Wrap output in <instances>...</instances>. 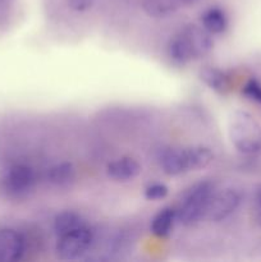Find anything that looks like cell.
Instances as JSON below:
<instances>
[{"label":"cell","mask_w":261,"mask_h":262,"mask_svg":"<svg viewBox=\"0 0 261 262\" xmlns=\"http://www.w3.org/2000/svg\"><path fill=\"white\" fill-rule=\"evenodd\" d=\"M107 176L117 182L132 181L141 173V165L132 158L123 156L107 165Z\"/></svg>","instance_id":"9c48e42d"},{"label":"cell","mask_w":261,"mask_h":262,"mask_svg":"<svg viewBox=\"0 0 261 262\" xmlns=\"http://www.w3.org/2000/svg\"><path fill=\"white\" fill-rule=\"evenodd\" d=\"M201 22L202 27L211 35L223 33L228 26L227 15H225L224 10H222L220 8H210V9H207L202 14Z\"/></svg>","instance_id":"4fadbf2b"},{"label":"cell","mask_w":261,"mask_h":262,"mask_svg":"<svg viewBox=\"0 0 261 262\" xmlns=\"http://www.w3.org/2000/svg\"><path fill=\"white\" fill-rule=\"evenodd\" d=\"M37 176L30 165L13 164L3 171L0 177V191L5 197L20 200L35 189Z\"/></svg>","instance_id":"277c9868"},{"label":"cell","mask_w":261,"mask_h":262,"mask_svg":"<svg viewBox=\"0 0 261 262\" xmlns=\"http://www.w3.org/2000/svg\"><path fill=\"white\" fill-rule=\"evenodd\" d=\"M200 77L202 81L207 84L211 90L219 92V94H224L229 86V81L224 72L219 71L217 68H212V67H205L202 71L200 72Z\"/></svg>","instance_id":"2e32d148"},{"label":"cell","mask_w":261,"mask_h":262,"mask_svg":"<svg viewBox=\"0 0 261 262\" xmlns=\"http://www.w3.org/2000/svg\"><path fill=\"white\" fill-rule=\"evenodd\" d=\"M94 232L86 225L60 235L56 243V255L61 260H74L86 253L91 247Z\"/></svg>","instance_id":"5b68a950"},{"label":"cell","mask_w":261,"mask_h":262,"mask_svg":"<svg viewBox=\"0 0 261 262\" xmlns=\"http://www.w3.org/2000/svg\"><path fill=\"white\" fill-rule=\"evenodd\" d=\"M25 247V239L19 233L8 228L0 229V262L20 260Z\"/></svg>","instance_id":"52a82bcc"},{"label":"cell","mask_w":261,"mask_h":262,"mask_svg":"<svg viewBox=\"0 0 261 262\" xmlns=\"http://www.w3.org/2000/svg\"><path fill=\"white\" fill-rule=\"evenodd\" d=\"M168 55L177 64H186L188 61L196 59L188 41L186 40V37L181 32L169 41Z\"/></svg>","instance_id":"30bf717a"},{"label":"cell","mask_w":261,"mask_h":262,"mask_svg":"<svg viewBox=\"0 0 261 262\" xmlns=\"http://www.w3.org/2000/svg\"><path fill=\"white\" fill-rule=\"evenodd\" d=\"M95 0H68V5L71 9L76 12H84L89 10L94 5Z\"/></svg>","instance_id":"d6986e66"},{"label":"cell","mask_w":261,"mask_h":262,"mask_svg":"<svg viewBox=\"0 0 261 262\" xmlns=\"http://www.w3.org/2000/svg\"><path fill=\"white\" fill-rule=\"evenodd\" d=\"M243 94L246 97L256 102H261V83L256 79L251 78L243 87Z\"/></svg>","instance_id":"ac0fdd59"},{"label":"cell","mask_w":261,"mask_h":262,"mask_svg":"<svg viewBox=\"0 0 261 262\" xmlns=\"http://www.w3.org/2000/svg\"><path fill=\"white\" fill-rule=\"evenodd\" d=\"M159 164L168 176H181L191 170L206 168L212 160V152L207 147L194 146L186 148H164L159 152Z\"/></svg>","instance_id":"6da1fadb"},{"label":"cell","mask_w":261,"mask_h":262,"mask_svg":"<svg viewBox=\"0 0 261 262\" xmlns=\"http://www.w3.org/2000/svg\"><path fill=\"white\" fill-rule=\"evenodd\" d=\"M181 33L188 41L196 59L209 54L214 48L211 33L207 32L204 27L196 25H187L184 26L183 30H181Z\"/></svg>","instance_id":"ba28073f"},{"label":"cell","mask_w":261,"mask_h":262,"mask_svg":"<svg viewBox=\"0 0 261 262\" xmlns=\"http://www.w3.org/2000/svg\"><path fill=\"white\" fill-rule=\"evenodd\" d=\"M242 197H241L240 192L233 188H225L219 192L215 191L210 200L205 217L209 219L210 222H222L238 209Z\"/></svg>","instance_id":"8992f818"},{"label":"cell","mask_w":261,"mask_h":262,"mask_svg":"<svg viewBox=\"0 0 261 262\" xmlns=\"http://www.w3.org/2000/svg\"><path fill=\"white\" fill-rule=\"evenodd\" d=\"M142 8L153 18H165L178 9L177 0H143Z\"/></svg>","instance_id":"9a60e30c"},{"label":"cell","mask_w":261,"mask_h":262,"mask_svg":"<svg viewBox=\"0 0 261 262\" xmlns=\"http://www.w3.org/2000/svg\"><path fill=\"white\" fill-rule=\"evenodd\" d=\"M215 191V184L211 181H201L186 189L177 209V220L189 227L204 219Z\"/></svg>","instance_id":"7a4b0ae2"},{"label":"cell","mask_w":261,"mask_h":262,"mask_svg":"<svg viewBox=\"0 0 261 262\" xmlns=\"http://www.w3.org/2000/svg\"><path fill=\"white\" fill-rule=\"evenodd\" d=\"M177 220V210L165 207L160 210L151 222V232L159 238H164L170 234L174 222Z\"/></svg>","instance_id":"7c38bea8"},{"label":"cell","mask_w":261,"mask_h":262,"mask_svg":"<svg viewBox=\"0 0 261 262\" xmlns=\"http://www.w3.org/2000/svg\"><path fill=\"white\" fill-rule=\"evenodd\" d=\"M86 222L79 214L73 211H63L58 214L54 219V232L58 237L67 234L69 232L86 227Z\"/></svg>","instance_id":"8fae6325"},{"label":"cell","mask_w":261,"mask_h":262,"mask_svg":"<svg viewBox=\"0 0 261 262\" xmlns=\"http://www.w3.org/2000/svg\"><path fill=\"white\" fill-rule=\"evenodd\" d=\"M183 2H186V3H189V2H192V0H183Z\"/></svg>","instance_id":"44dd1931"},{"label":"cell","mask_w":261,"mask_h":262,"mask_svg":"<svg viewBox=\"0 0 261 262\" xmlns=\"http://www.w3.org/2000/svg\"><path fill=\"white\" fill-rule=\"evenodd\" d=\"M229 137L235 150L243 155L261 152V125L248 113L237 110L229 118Z\"/></svg>","instance_id":"3957f363"},{"label":"cell","mask_w":261,"mask_h":262,"mask_svg":"<svg viewBox=\"0 0 261 262\" xmlns=\"http://www.w3.org/2000/svg\"><path fill=\"white\" fill-rule=\"evenodd\" d=\"M255 211H256V220L258 225L261 227V187L256 191L255 194Z\"/></svg>","instance_id":"ffe728a7"},{"label":"cell","mask_w":261,"mask_h":262,"mask_svg":"<svg viewBox=\"0 0 261 262\" xmlns=\"http://www.w3.org/2000/svg\"><path fill=\"white\" fill-rule=\"evenodd\" d=\"M166 194H168V187L161 183H154L145 189L146 199L151 200V201L163 200Z\"/></svg>","instance_id":"e0dca14e"},{"label":"cell","mask_w":261,"mask_h":262,"mask_svg":"<svg viewBox=\"0 0 261 262\" xmlns=\"http://www.w3.org/2000/svg\"><path fill=\"white\" fill-rule=\"evenodd\" d=\"M74 177H76L74 166L68 161L55 164V165L50 166L46 171L48 182L51 184H55V186H67V184L73 182Z\"/></svg>","instance_id":"5bb4252c"}]
</instances>
